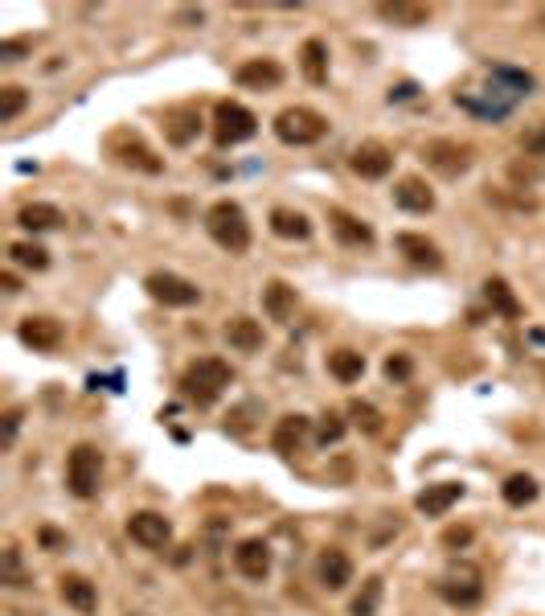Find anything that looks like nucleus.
<instances>
[{
	"mask_svg": "<svg viewBox=\"0 0 545 616\" xmlns=\"http://www.w3.org/2000/svg\"><path fill=\"white\" fill-rule=\"evenodd\" d=\"M304 439H308V420H304V415H283V420H279V428H275V436H271V444H275V452L291 457Z\"/></svg>",
	"mask_w": 545,
	"mask_h": 616,
	"instance_id": "nucleus-27",
	"label": "nucleus"
},
{
	"mask_svg": "<svg viewBox=\"0 0 545 616\" xmlns=\"http://www.w3.org/2000/svg\"><path fill=\"white\" fill-rule=\"evenodd\" d=\"M255 131H259V120H255L250 107H242V103H234V99H222L213 107V140L222 144V149H234V144L250 140Z\"/></svg>",
	"mask_w": 545,
	"mask_h": 616,
	"instance_id": "nucleus-6",
	"label": "nucleus"
},
{
	"mask_svg": "<svg viewBox=\"0 0 545 616\" xmlns=\"http://www.w3.org/2000/svg\"><path fill=\"white\" fill-rule=\"evenodd\" d=\"M234 567H238L246 579H267V571H271V547L263 539H242L238 547H234Z\"/></svg>",
	"mask_w": 545,
	"mask_h": 616,
	"instance_id": "nucleus-16",
	"label": "nucleus"
},
{
	"mask_svg": "<svg viewBox=\"0 0 545 616\" xmlns=\"http://www.w3.org/2000/svg\"><path fill=\"white\" fill-rule=\"evenodd\" d=\"M328 222H333V234L341 239L344 247H373V231H370V222H361L357 214H344V210H333V214H328Z\"/></svg>",
	"mask_w": 545,
	"mask_h": 616,
	"instance_id": "nucleus-21",
	"label": "nucleus"
},
{
	"mask_svg": "<svg viewBox=\"0 0 545 616\" xmlns=\"http://www.w3.org/2000/svg\"><path fill=\"white\" fill-rule=\"evenodd\" d=\"M197 131H201L197 107H173V112L165 115V136H168V144H176V149H185Z\"/></svg>",
	"mask_w": 545,
	"mask_h": 616,
	"instance_id": "nucleus-20",
	"label": "nucleus"
},
{
	"mask_svg": "<svg viewBox=\"0 0 545 616\" xmlns=\"http://www.w3.org/2000/svg\"><path fill=\"white\" fill-rule=\"evenodd\" d=\"M324 131H328V120L320 112H312V107H283L275 115V136L283 144H296V149L324 140Z\"/></svg>",
	"mask_w": 545,
	"mask_h": 616,
	"instance_id": "nucleus-5",
	"label": "nucleus"
},
{
	"mask_svg": "<svg viewBox=\"0 0 545 616\" xmlns=\"http://www.w3.org/2000/svg\"><path fill=\"white\" fill-rule=\"evenodd\" d=\"M500 494H505L508 505H529V502H537V481L529 473H513L505 485H500Z\"/></svg>",
	"mask_w": 545,
	"mask_h": 616,
	"instance_id": "nucleus-34",
	"label": "nucleus"
},
{
	"mask_svg": "<svg viewBox=\"0 0 545 616\" xmlns=\"http://www.w3.org/2000/svg\"><path fill=\"white\" fill-rule=\"evenodd\" d=\"M25 103H29L25 86H17V83L0 86V123H13V120H17V115L25 112Z\"/></svg>",
	"mask_w": 545,
	"mask_h": 616,
	"instance_id": "nucleus-36",
	"label": "nucleus"
},
{
	"mask_svg": "<svg viewBox=\"0 0 545 616\" xmlns=\"http://www.w3.org/2000/svg\"><path fill=\"white\" fill-rule=\"evenodd\" d=\"M112 152L120 165L128 168H139V173H148V177H156V173H165V160L156 157V152L148 149V144L139 140V136H128V131H120V136H112Z\"/></svg>",
	"mask_w": 545,
	"mask_h": 616,
	"instance_id": "nucleus-11",
	"label": "nucleus"
},
{
	"mask_svg": "<svg viewBox=\"0 0 545 616\" xmlns=\"http://www.w3.org/2000/svg\"><path fill=\"white\" fill-rule=\"evenodd\" d=\"M128 616H144V612H128Z\"/></svg>",
	"mask_w": 545,
	"mask_h": 616,
	"instance_id": "nucleus-47",
	"label": "nucleus"
},
{
	"mask_svg": "<svg viewBox=\"0 0 545 616\" xmlns=\"http://www.w3.org/2000/svg\"><path fill=\"white\" fill-rule=\"evenodd\" d=\"M378 17L381 21H394L402 29H415V25H426L431 9L426 5H407V0H394V5H378Z\"/></svg>",
	"mask_w": 545,
	"mask_h": 616,
	"instance_id": "nucleus-30",
	"label": "nucleus"
},
{
	"mask_svg": "<svg viewBox=\"0 0 545 616\" xmlns=\"http://www.w3.org/2000/svg\"><path fill=\"white\" fill-rule=\"evenodd\" d=\"M349 415H353V423H357L361 431H381V411L373 407V403H361V399H353L349 403Z\"/></svg>",
	"mask_w": 545,
	"mask_h": 616,
	"instance_id": "nucleus-37",
	"label": "nucleus"
},
{
	"mask_svg": "<svg viewBox=\"0 0 545 616\" xmlns=\"http://www.w3.org/2000/svg\"><path fill=\"white\" fill-rule=\"evenodd\" d=\"M463 497V485L460 481H434V485H426L423 494L415 497V505L426 513V518H443L447 510H451L455 502Z\"/></svg>",
	"mask_w": 545,
	"mask_h": 616,
	"instance_id": "nucleus-18",
	"label": "nucleus"
},
{
	"mask_svg": "<svg viewBox=\"0 0 545 616\" xmlns=\"http://www.w3.org/2000/svg\"><path fill=\"white\" fill-rule=\"evenodd\" d=\"M99 476H103V457L94 444H75L70 460H66V485L75 497H94L99 494Z\"/></svg>",
	"mask_w": 545,
	"mask_h": 616,
	"instance_id": "nucleus-7",
	"label": "nucleus"
},
{
	"mask_svg": "<svg viewBox=\"0 0 545 616\" xmlns=\"http://www.w3.org/2000/svg\"><path fill=\"white\" fill-rule=\"evenodd\" d=\"M271 231H275L279 239H308V234H312V222H308L299 210L275 205V210H271Z\"/></svg>",
	"mask_w": 545,
	"mask_h": 616,
	"instance_id": "nucleus-29",
	"label": "nucleus"
},
{
	"mask_svg": "<svg viewBox=\"0 0 545 616\" xmlns=\"http://www.w3.org/2000/svg\"><path fill=\"white\" fill-rule=\"evenodd\" d=\"M398 251L407 255L415 267H443V255H439V247L431 243V239H423V234H398Z\"/></svg>",
	"mask_w": 545,
	"mask_h": 616,
	"instance_id": "nucleus-24",
	"label": "nucleus"
},
{
	"mask_svg": "<svg viewBox=\"0 0 545 616\" xmlns=\"http://www.w3.org/2000/svg\"><path fill=\"white\" fill-rule=\"evenodd\" d=\"M9 259L21 263V267H29V271H46L49 267V251L46 247H38V243H13Z\"/></svg>",
	"mask_w": 545,
	"mask_h": 616,
	"instance_id": "nucleus-35",
	"label": "nucleus"
},
{
	"mask_svg": "<svg viewBox=\"0 0 545 616\" xmlns=\"http://www.w3.org/2000/svg\"><path fill=\"white\" fill-rule=\"evenodd\" d=\"M128 534L139 547H148V551H165L168 542H173V522L156 510H139L128 518Z\"/></svg>",
	"mask_w": 545,
	"mask_h": 616,
	"instance_id": "nucleus-9",
	"label": "nucleus"
},
{
	"mask_svg": "<svg viewBox=\"0 0 545 616\" xmlns=\"http://www.w3.org/2000/svg\"><path fill=\"white\" fill-rule=\"evenodd\" d=\"M381 596H386V579H381V575H370V579H365V584H361V592H357V596H353L349 616H378Z\"/></svg>",
	"mask_w": 545,
	"mask_h": 616,
	"instance_id": "nucleus-31",
	"label": "nucleus"
},
{
	"mask_svg": "<svg viewBox=\"0 0 545 616\" xmlns=\"http://www.w3.org/2000/svg\"><path fill=\"white\" fill-rule=\"evenodd\" d=\"M144 288H148V296L160 300L165 308H189V304L201 300V288L189 284L185 276H173V271H152L148 280H144Z\"/></svg>",
	"mask_w": 545,
	"mask_h": 616,
	"instance_id": "nucleus-8",
	"label": "nucleus"
},
{
	"mask_svg": "<svg viewBox=\"0 0 545 616\" xmlns=\"http://www.w3.org/2000/svg\"><path fill=\"white\" fill-rule=\"evenodd\" d=\"M468 542H471V526H451L443 534V547H468Z\"/></svg>",
	"mask_w": 545,
	"mask_h": 616,
	"instance_id": "nucleus-43",
	"label": "nucleus"
},
{
	"mask_svg": "<svg viewBox=\"0 0 545 616\" xmlns=\"http://www.w3.org/2000/svg\"><path fill=\"white\" fill-rule=\"evenodd\" d=\"M29 54V38H9L0 41V62H21Z\"/></svg>",
	"mask_w": 545,
	"mask_h": 616,
	"instance_id": "nucleus-42",
	"label": "nucleus"
},
{
	"mask_svg": "<svg viewBox=\"0 0 545 616\" xmlns=\"http://www.w3.org/2000/svg\"><path fill=\"white\" fill-rule=\"evenodd\" d=\"M0 584L4 588H29V571L21 563L17 547H4V555H0Z\"/></svg>",
	"mask_w": 545,
	"mask_h": 616,
	"instance_id": "nucleus-33",
	"label": "nucleus"
},
{
	"mask_svg": "<svg viewBox=\"0 0 545 616\" xmlns=\"http://www.w3.org/2000/svg\"><path fill=\"white\" fill-rule=\"evenodd\" d=\"M0 288H4V292L13 296V292H21V280L13 276V271H4V276H0Z\"/></svg>",
	"mask_w": 545,
	"mask_h": 616,
	"instance_id": "nucleus-45",
	"label": "nucleus"
},
{
	"mask_svg": "<svg viewBox=\"0 0 545 616\" xmlns=\"http://www.w3.org/2000/svg\"><path fill=\"white\" fill-rule=\"evenodd\" d=\"M205 231H210L213 243L230 255H242L250 247L246 210H242L238 202H230V197H222V202H213L210 210H205Z\"/></svg>",
	"mask_w": 545,
	"mask_h": 616,
	"instance_id": "nucleus-3",
	"label": "nucleus"
},
{
	"mask_svg": "<svg viewBox=\"0 0 545 616\" xmlns=\"http://www.w3.org/2000/svg\"><path fill=\"white\" fill-rule=\"evenodd\" d=\"M316 575H320V584L328 592H341L353 584V559L341 547H328V551H320V559H316Z\"/></svg>",
	"mask_w": 545,
	"mask_h": 616,
	"instance_id": "nucleus-15",
	"label": "nucleus"
},
{
	"mask_svg": "<svg viewBox=\"0 0 545 616\" xmlns=\"http://www.w3.org/2000/svg\"><path fill=\"white\" fill-rule=\"evenodd\" d=\"M328 374H333L336 383H357L361 374H365V358L357 349H333L328 354Z\"/></svg>",
	"mask_w": 545,
	"mask_h": 616,
	"instance_id": "nucleus-32",
	"label": "nucleus"
},
{
	"mask_svg": "<svg viewBox=\"0 0 545 616\" xmlns=\"http://www.w3.org/2000/svg\"><path fill=\"white\" fill-rule=\"evenodd\" d=\"M4 616H41V612H17V608H9V612Z\"/></svg>",
	"mask_w": 545,
	"mask_h": 616,
	"instance_id": "nucleus-46",
	"label": "nucleus"
},
{
	"mask_svg": "<svg viewBox=\"0 0 545 616\" xmlns=\"http://www.w3.org/2000/svg\"><path fill=\"white\" fill-rule=\"evenodd\" d=\"M17 337L25 341L33 354H54L62 346V325L54 317H25L17 329Z\"/></svg>",
	"mask_w": 545,
	"mask_h": 616,
	"instance_id": "nucleus-13",
	"label": "nucleus"
},
{
	"mask_svg": "<svg viewBox=\"0 0 545 616\" xmlns=\"http://www.w3.org/2000/svg\"><path fill=\"white\" fill-rule=\"evenodd\" d=\"M41 547H49V551H58V547H66V539L58 530H41Z\"/></svg>",
	"mask_w": 545,
	"mask_h": 616,
	"instance_id": "nucleus-44",
	"label": "nucleus"
},
{
	"mask_svg": "<svg viewBox=\"0 0 545 616\" xmlns=\"http://www.w3.org/2000/svg\"><path fill=\"white\" fill-rule=\"evenodd\" d=\"M263 308H267V317L271 321H291V313H296V288L283 280H271L267 288H263Z\"/></svg>",
	"mask_w": 545,
	"mask_h": 616,
	"instance_id": "nucleus-23",
	"label": "nucleus"
},
{
	"mask_svg": "<svg viewBox=\"0 0 545 616\" xmlns=\"http://www.w3.org/2000/svg\"><path fill=\"white\" fill-rule=\"evenodd\" d=\"M17 222L25 226V231H54V226H62L66 218H62V210L58 205H49V202H29V205H21V214H17Z\"/></svg>",
	"mask_w": 545,
	"mask_h": 616,
	"instance_id": "nucleus-26",
	"label": "nucleus"
},
{
	"mask_svg": "<svg viewBox=\"0 0 545 616\" xmlns=\"http://www.w3.org/2000/svg\"><path fill=\"white\" fill-rule=\"evenodd\" d=\"M226 341H230L238 354H259L263 349V325L250 317H234L230 325H226Z\"/></svg>",
	"mask_w": 545,
	"mask_h": 616,
	"instance_id": "nucleus-25",
	"label": "nucleus"
},
{
	"mask_svg": "<svg viewBox=\"0 0 545 616\" xmlns=\"http://www.w3.org/2000/svg\"><path fill=\"white\" fill-rule=\"evenodd\" d=\"M439 596H443L447 604H455V608L480 604V596H484V571L476 567V563H468V559L451 563V567L439 575Z\"/></svg>",
	"mask_w": 545,
	"mask_h": 616,
	"instance_id": "nucleus-4",
	"label": "nucleus"
},
{
	"mask_svg": "<svg viewBox=\"0 0 545 616\" xmlns=\"http://www.w3.org/2000/svg\"><path fill=\"white\" fill-rule=\"evenodd\" d=\"M230 383H234V374L222 358H197V362L181 374V394H185L189 403H197V407H213Z\"/></svg>",
	"mask_w": 545,
	"mask_h": 616,
	"instance_id": "nucleus-2",
	"label": "nucleus"
},
{
	"mask_svg": "<svg viewBox=\"0 0 545 616\" xmlns=\"http://www.w3.org/2000/svg\"><path fill=\"white\" fill-rule=\"evenodd\" d=\"M299 70L312 86H324L328 83V46L320 38H308L304 50H299Z\"/></svg>",
	"mask_w": 545,
	"mask_h": 616,
	"instance_id": "nucleus-22",
	"label": "nucleus"
},
{
	"mask_svg": "<svg viewBox=\"0 0 545 616\" xmlns=\"http://www.w3.org/2000/svg\"><path fill=\"white\" fill-rule=\"evenodd\" d=\"M410 374H415V362H410V354H389L386 358V378H389V383H407Z\"/></svg>",
	"mask_w": 545,
	"mask_h": 616,
	"instance_id": "nucleus-39",
	"label": "nucleus"
},
{
	"mask_svg": "<svg viewBox=\"0 0 545 616\" xmlns=\"http://www.w3.org/2000/svg\"><path fill=\"white\" fill-rule=\"evenodd\" d=\"M21 420H25V411H21V407H9V411H4V431H0V448H13V444H17Z\"/></svg>",
	"mask_w": 545,
	"mask_h": 616,
	"instance_id": "nucleus-40",
	"label": "nucleus"
},
{
	"mask_svg": "<svg viewBox=\"0 0 545 616\" xmlns=\"http://www.w3.org/2000/svg\"><path fill=\"white\" fill-rule=\"evenodd\" d=\"M394 202L402 205V210H410V214H431L434 210V194H431V186H426L423 177H402L398 181Z\"/></svg>",
	"mask_w": 545,
	"mask_h": 616,
	"instance_id": "nucleus-19",
	"label": "nucleus"
},
{
	"mask_svg": "<svg viewBox=\"0 0 545 616\" xmlns=\"http://www.w3.org/2000/svg\"><path fill=\"white\" fill-rule=\"evenodd\" d=\"M58 592H62V600L75 612H83V616H91L94 608H99V592H94V584L86 575H78V571H66L62 579H58Z\"/></svg>",
	"mask_w": 545,
	"mask_h": 616,
	"instance_id": "nucleus-17",
	"label": "nucleus"
},
{
	"mask_svg": "<svg viewBox=\"0 0 545 616\" xmlns=\"http://www.w3.org/2000/svg\"><path fill=\"white\" fill-rule=\"evenodd\" d=\"M521 149H525L529 157H545V120L533 123V128L521 136Z\"/></svg>",
	"mask_w": 545,
	"mask_h": 616,
	"instance_id": "nucleus-41",
	"label": "nucleus"
},
{
	"mask_svg": "<svg viewBox=\"0 0 545 616\" xmlns=\"http://www.w3.org/2000/svg\"><path fill=\"white\" fill-rule=\"evenodd\" d=\"M341 436H344V420L336 415V411H324L320 428H316V439H320V444H336Z\"/></svg>",
	"mask_w": 545,
	"mask_h": 616,
	"instance_id": "nucleus-38",
	"label": "nucleus"
},
{
	"mask_svg": "<svg viewBox=\"0 0 545 616\" xmlns=\"http://www.w3.org/2000/svg\"><path fill=\"white\" fill-rule=\"evenodd\" d=\"M423 157H426V165L439 173V177H463L471 168V149L468 144H455V140H434V144H426L423 149Z\"/></svg>",
	"mask_w": 545,
	"mask_h": 616,
	"instance_id": "nucleus-10",
	"label": "nucleus"
},
{
	"mask_svg": "<svg viewBox=\"0 0 545 616\" xmlns=\"http://www.w3.org/2000/svg\"><path fill=\"white\" fill-rule=\"evenodd\" d=\"M529 86H533V78H529V75H517V70L496 66V70H492L488 91H480V95L455 91V103H460V107H468V112H476V115H492V120H500V115H508L521 99H525Z\"/></svg>",
	"mask_w": 545,
	"mask_h": 616,
	"instance_id": "nucleus-1",
	"label": "nucleus"
},
{
	"mask_svg": "<svg viewBox=\"0 0 545 616\" xmlns=\"http://www.w3.org/2000/svg\"><path fill=\"white\" fill-rule=\"evenodd\" d=\"M484 300L492 304V313H500V317L517 321L521 317V300L513 296V288H508L500 276H492V280H484Z\"/></svg>",
	"mask_w": 545,
	"mask_h": 616,
	"instance_id": "nucleus-28",
	"label": "nucleus"
},
{
	"mask_svg": "<svg viewBox=\"0 0 545 616\" xmlns=\"http://www.w3.org/2000/svg\"><path fill=\"white\" fill-rule=\"evenodd\" d=\"M238 86H246V91H275L279 83H283V66L275 62V58H250V62L238 66Z\"/></svg>",
	"mask_w": 545,
	"mask_h": 616,
	"instance_id": "nucleus-14",
	"label": "nucleus"
},
{
	"mask_svg": "<svg viewBox=\"0 0 545 616\" xmlns=\"http://www.w3.org/2000/svg\"><path fill=\"white\" fill-rule=\"evenodd\" d=\"M349 168L357 173V177H365V181H381L389 168H394V152H389L386 144H378V140L357 144V149H353V157H349Z\"/></svg>",
	"mask_w": 545,
	"mask_h": 616,
	"instance_id": "nucleus-12",
	"label": "nucleus"
}]
</instances>
